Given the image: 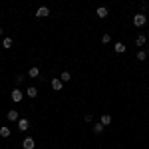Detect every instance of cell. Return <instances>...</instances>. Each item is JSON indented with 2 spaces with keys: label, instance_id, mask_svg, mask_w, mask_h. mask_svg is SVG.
I'll use <instances>...</instances> for the list:
<instances>
[{
  "label": "cell",
  "instance_id": "cell-10",
  "mask_svg": "<svg viewBox=\"0 0 149 149\" xmlns=\"http://www.w3.org/2000/svg\"><path fill=\"white\" fill-rule=\"evenodd\" d=\"M113 50H115V54H125L127 46H125V44H121V42H117V44H113Z\"/></svg>",
  "mask_w": 149,
  "mask_h": 149
},
{
  "label": "cell",
  "instance_id": "cell-16",
  "mask_svg": "<svg viewBox=\"0 0 149 149\" xmlns=\"http://www.w3.org/2000/svg\"><path fill=\"white\" fill-rule=\"evenodd\" d=\"M135 60H137V62H145V60H147V52H145V50H139Z\"/></svg>",
  "mask_w": 149,
  "mask_h": 149
},
{
  "label": "cell",
  "instance_id": "cell-13",
  "mask_svg": "<svg viewBox=\"0 0 149 149\" xmlns=\"http://www.w3.org/2000/svg\"><path fill=\"white\" fill-rule=\"evenodd\" d=\"M26 95H28V97H32V100H34V97H38V88L30 86V88L26 90Z\"/></svg>",
  "mask_w": 149,
  "mask_h": 149
},
{
  "label": "cell",
  "instance_id": "cell-23",
  "mask_svg": "<svg viewBox=\"0 0 149 149\" xmlns=\"http://www.w3.org/2000/svg\"><path fill=\"white\" fill-rule=\"evenodd\" d=\"M0 72H2V68H0Z\"/></svg>",
  "mask_w": 149,
  "mask_h": 149
},
{
  "label": "cell",
  "instance_id": "cell-20",
  "mask_svg": "<svg viewBox=\"0 0 149 149\" xmlns=\"http://www.w3.org/2000/svg\"><path fill=\"white\" fill-rule=\"evenodd\" d=\"M84 121H86V123H92V121H93V115L92 113H86V115H84Z\"/></svg>",
  "mask_w": 149,
  "mask_h": 149
},
{
  "label": "cell",
  "instance_id": "cell-5",
  "mask_svg": "<svg viewBox=\"0 0 149 149\" xmlns=\"http://www.w3.org/2000/svg\"><path fill=\"white\" fill-rule=\"evenodd\" d=\"M22 147H24V149H34V147H36V139H34V137H24Z\"/></svg>",
  "mask_w": 149,
  "mask_h": 149
},
{
  "label": "cell",
  "instance_id": "cell-17",
  "mask_svg": "<svg viewBox=\"0 0 149 149\" xmlns=\"http://www.w3.org/2000/svg\"><path fill=\"white\" fill-rule=\"evenodd\" d=\"M103 129H105V125H103L102 121H100V123H93V133H97V135H100Z\"/></svg>",
  "mask_w": 149,
  "mask_h": 149
},
{
  "label": "cell",
  "instance_id": "cell-18",
  "mask_svg": "<svg viewBox=\"0 0 149 149\" xmlns=\"http://www.w3.org/2000/svg\"><path fill=\"white\" fill-rule=\"evenodd\" d=\"M60 80L64 81V84H66V81H70V80H72V76H70V72H62V74H60Z\"/></svg>",
  "mask_w": 149,
  "mask_h": 149
},
{
  "label": "cell",
  "instance_id": "cell-7",
  "mask_svg": "<svg viewBox=\"0 0 149 149\" xmlns=\"http://www.w3.org/2000/svg\"><path fill=\"white\" fill-rule=\"evenodd\" d=\"M50 86H52V90H54V92H60V90H62V86H64V81L58 80V78H54V80L50 81Z\"/></svg>",
  "mask_w": 149,
  "mask_h": 149
},
{
  "label": "cell",
  "instance_id": "cell-15",
  "mask_svg": "<svg viewBox=\"0 0 149 149\" xmlns=\"http://www.w3.org/2000/svg\"><path fill=\"white\" fill-rule=\"evenodd\" d=\"M100 121H102V123H103L105 127H107V125H111V115H109V113H103Z\"/></svg>",
  "mask_w": 149,
  "mask_h": 149
},
{
  "label": "cell",
  "instance_id": "cell-8",
  "mask_svg": "<svg viewBox=\"0 0 149 149\" xmlns=\"http://www.w3.org/2000/svg\"><path fill=\"white\" fill-rule=\"evenodd\" d=\"M6 119H8V121H18V119H20V115H18L16 109H10V111L6 113Z\"/></svg>",
  "mask_w": 149,
  "mask_h": 149
},
{
  "label": "cell",
  "instance_id": "cell-6",
  "mask_svg": "<svg viewBox=\"0 0 149 149\" xmlns=\"http://www.w3.org/2000/svg\"><path fill=\"white\" fill-rule=\"evenodd\" d=\"M16 125H18V129H20V131H26V129L30 127V121H28L26 117H20V119L16 121Z\"/></svg>",
  "mask_w": 149,
  "mask_h": 149
},
{
  "label": "cell",
  "instance_id": "cell-9",
  "mask_svg": "<svg viewBox=\"0 0 149 149\" xmlns=\"http://www.w3.org/2000/svg\"><path fill=\"white\" fill-rule=\"evenodd\" d=\"M95 14H97V18H107V14H109V10H107V8H105V6H100V8H97V10H95Z\"/></svg>",
  "mask_w": 149,
  "mask_h": 149
},
{
  "label": "cell",
  "instance_id": "cell-11",
  "mask_svg": "<svg viewBox=\"0 0 149 149\" xmlns=\"http://www.w3.org/2000/svg\"><path fill=\"white\" fill-rule=\"evenodd\" d=\"M145 42H147V36H145V34H139L137 38H135V46H139V48L145 46Z\"/></svg>",
  "mask_w": 149,
  "mask_h": 149
},
{
  "label": "cell",
  "instance_id": "cell-22",
  "mask_svg": "<svg viewBox=\"0 0 149 149\" xmlns=\"http://www.w3.org/2000/svg\"><path fill=\"white\" fill-rule=\"evenodd\" d=\"M2 34H4V28H0V36H2Z\"/></svg>",
  "mask_w": 149,
  "mask_h": 149
},
{
  "label": "cell",
  "instance_id": "cell-1",
  "mask_svg": "<svg viewBox=\"0 0 149 149\" xmlns=\"http://www.w3.org/2000/svg\"><path fill=\"white\" fill-rule=\"evenodd\" d=\"M145 24H147V16H145L143 12H137V14H133V26L141 28V26H145Z\"/></svg>",
  "mask_w": 149,
  "mask_h": 149
},
{
  "label": "cell",
  "instance_id": "cell-4",
  "mask_svg": "<svg viewBox=\"0 0 149 149\" xmlns=\"http://www.w3.org/2000/svg\"><path fill=\"white\" fill-rule=\"evenodd\" d=\"M0 46L4 48V50H10V48L14 46V40H12L10 36H4V38H2V42H0Z\"/></svg>",
  "mask_w": 149,
  "mask_h": 149
},
{
  "label": "cell",
  "instance_id": "cell-24",
  "mask_svg": "<svg viewBox=\"0 0 149 149\" xmlns=\"http://www.w3.org/2000/svg\"><path fill=\"white\" fill-rule=\"evenodd\" d=\"M147 12H149V8H147Z\"/></svg>",
  "mask_w": 149,
  "mask_h": 149
},
{
  "label": "cell",
  "instance_id": "cell-12",
  "mask_svg": "<svg viewBox=\"0 0 149 149\" xmlns=\"http://www.w3.org/2000/svg\"><path fill=\"white\" fill-rule=\"evenodd\" d=\"M28 78H40V70H38V66H32V68L28 70Z\"/></svg>",
  "mask_w": 149,
  "mask_h": 149
},
{
  "label": "cell",
  "instance_id": "cell-14",
  "mask_svg": "<svg viewBox=\"0 0 149 149\" xmlns=\"http://www.w3.org/2000/svg\"><path fill=\"white\" fill-rule=\"evenodd\" d=\"M10 133H12V129L8 125H2V127H0V137H10Z\"/></svg>",
  "mask_w": 149,
  "mask_h": 149
},
{
  "label": "cell",
  "instance_id": "cell-3",
  "mask_svg": "<svg viewBox=\"0 0 149 149\" xmlns=\"http://www.w3.org/2000/svg\"><path fill=\"white\" fill-rule=\"evenodd\" d=\"M48 16H50V8L48 6H40L36 10V18H48Z\"/></svg>",
  "mask_w": 149,
  "mask_h": 149
},
{
  "label": "cell",
  "instance_id": "cell-21",
  "mask_svg": "<svg viewBox=\"0 0 149 149\" xmlns=\"http://www.w3.org/2000/svg\"><path fill=\"white\" fill-rule=\"evenodd\" d=\"M22 81H24V76H22V74H20V76H16V84H22Z\"/></svg>",
  "mask_w": 149,
  "mask_h": 149
},
{
  "label": "cell",
  "instance_id": "cell-2",
  "mask_svg": "<svg viewBox=\"0 0 149 149\" xmlns=\"http://www.w3.org/2000/svg\"><path fill=\"white\" fill-rule=\"evenodd\" d=\"M10 97H12V102H14V103H20V102H22V97H24V92L20 90V88H14L12 93H10Z\"/></svg>",
  "mask_w": 149,
  "mask_h": 149
},
{
  "label": "cell",
  "instance_id": "cell-19",
  "mask_svg": "<svg viewBox=\"0 0 149 149\" xmlns=\"http://www.w3.org/2000/svg\"><path fill=\"white\" fill-rule=\"evenodd\" d=\"M111 42V36L109 34H102V44H109Z\"/></svg>",
  "mask_w": 149,
  "mask_h": 149
}]
</instances>
